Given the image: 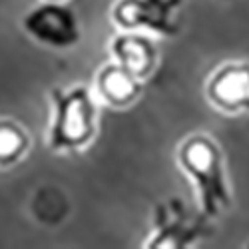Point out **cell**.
I'll return each instance as SVG.
<instances>
[{
	"label": "cell",
	"instance_id": "9",
	"mask_svg": "<svg viewBox=\"0 0 249 249\" xmlns=\"http://www.w3.org/2000/svg\"><path fill=\"white\" fill-rule=\"evenodd\" d=\"M24 148V140L16 128L0 126V161L14 160Z\"/></svg>",
	"mask_w": 249,
	"mask_h": 249
},
{
	"label": "cell",
	"instance_id": "6",
	"mask_svg": "<svg viewBox=\"0 0 249 249\" xmlns=\"http://www.w3.org/2000/svg\"><path fill=\"white\" fill-rule=\"evenodd\" d=\"M210 94L225 108H249V66L230 64L221 68L212 80Z\"/></svg>",
	"mask_w": 249,
	"mask_h": 249
},
{
	"label": "cell",
	"instance_id": "8",
	"mask_svg": "<svg viewBox=\"0 0 249 249\" xmlns=\"http://www.w3.org/2000/svg\"><path fill=\"white\" fill-rule=\"evenodd\" d=\"M132 72L122 68L120 64L110 66L100 76V90L112 102H130L140 92V82Z\"/></svg>",
	"mask_w": 249,
	"mask_h": 249
},
{
	"label": "cell",
	"instance_id": "7",
	"mask_svg": "<svg viewBox=\"0 0 249 249\" xmlns=\"http://www.w3.org/2000/svg\"><path fill=\"white\" fill-rule=\"evenodd\" d=\"M114 56L118 58V64L126 68L134 76H143L150 72L156 60V50L150 44L148 38L134 36V34H122L112 44Z\"/></svg>",
	"mask_w": 249,
	"mask_h": 249
},
{
	"label": "cell",
	"instance_id": "5",
	"mask_svg": "<svg viewBox=\"0 0 249 249\" xmlns=\"http://www.w3.org/2000/svg\"><path fill=\"white\" fill-rule=\"evenodd\" d=\"M24 28L36 40L56 48L72 46L80 36L74 12L60 4H44L34 8L24 18Z\"/></svg>",
	"mask_w": 249,
	"mask_h": 249
},
{
	"label": "cell",
	"instance_id": "2",
	"mask_svg": "<svg viewBox=\"0 0 249 249\" xmlns=\"http://www.w3.org/2000/svg\"><path fill=\"white\" fill-rule=\"evenodd\" d=\"M56 120L52 126V148H74L84 142L94 124V104L86 88L54 92Z\"/></svg>",
	"mask_w": 249,
	"mask_h": 249
},
{
	"label": "cell",
	"instance_id": "3",
	"mask_svg": "<svg viewBox=\"0 0 249 249\" xmlns=\"http://www.w3.org/2000/svg\"><path fill=\"white\" fill-rule=\"evenodd\" d=\"M203 219L192 217L179 199H170L160 205L154 215L156 233L152 237L150 247L161 249H178L190 245L196 237L203 233Z\"/></svg>",
	"mask_w": 249,
	"mask_h": 249
},
{
	"label": "cell",
	"instance_id": "1",
	"mask_svg": "<svg viewBox=\"0 0 249 249\" xmlns=\"http://www.w3.org/2000/svg\"><path fill=\"white\" fill-rule=\"evenodd\" d=\"M179 161L197 185L205 215H217L223 207L230 205V194L221 170V156L210 140L192 138L185 142L179 152Z\"/></svg>",
	"mask_w": 249,
	"mask_h": 249
},
{
	"label": "cell",
	"instance_id": "4",
	"mask_svg": "<svg viewBox=\"0 0 249 249\" xmlns=\"http://www.w3.org/2000/svg\"><path fill=\"white\" fill-rule=\"evenodd\" d=\"M181 0H120L114 18L122 28H150L161 34H176V10Z\"/></svg>",
	"mask_w": 249,
	"mask_h": 249
}]
</instances>
